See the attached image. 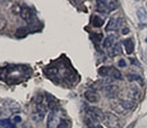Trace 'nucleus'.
<instances>
[{
	"mask_svg": "<svg viewBox=\"0 0 147 128\" xmlns=\"http://www.w3.org/2000/svg\"><path fill=\"white\" fill-rule=\"evenodd\" d=\"M86 114L90 116L92 119H94L96 123H100V121H104V116L105 113L100 109V108H96V107H87L86 108Z\"/></svg>",
	"mask_w": 147,
	"mask_h": 128,
	"instance_id": "obj_1",
	"label": "nucleus"
},
{
	"mask_svg": "<svg viewBox=\"0 0 147 128\" xmlns=\"http://www.w3.org/2000/svg\"><path fill=\"white\" fill-rule=\"evenodd\" d=\"M47 113V107L41 102V103H36L35 104V111L32 113V119L36 123H40L43 120L44 116Z\"/></svg>",
	"mask_w": 147,
	"mask_h": 128,
	"instance_id": "obj_2",
	"label": "nucleus"
},
{
	"mask_svg": "<svg viewBox=\"0 0 147 128\" xmlns=\"http://www.w3.org/2000/svg\"><path fill=\"white\" fill-rule=\"evenodd\" d=\"M104 123L108 127L110 128H119L121 123H120V119L112 112H105V116H104Z\"/></svg>",
	"mask_w": 147,
	"mask_h": 128,
	"instance_id": "obj_3",
	"label": "nucleus"
},
{
	"mask_svg": "<svg viewBox=\"0 0 147 128\" xmlns=\"http://www.w3.org/2000/svg\"><path fill=\"white\" fill-rule=\"evenodd\" d=\"M60 120H61V118L58 113V110L51 111L48 117V128H58Z\"/></svg>",
	"mask_w": 147,
	"mask_h": 128,
	"instance_id": "obj_4",
	"label": "nucleus"
},
{
	"mask_svg": "<svg viewBox=\"0 0 147 128\" xmlns=\"http://www.w3.org/2000/svg\"><path fill=\"white\" fill-rule=\"evenodd\" d=\"M103 91L105 93V96H107V98H109V99H114V98H117V95H118V93H119V89H118V86H115V85L108 84V85H105V86L103 87Z\"/></svg>",
	"mask_w": 147,
	"mask_h": 128,
	"instance_id": "obj_5",
	"label": "nucleus"
},
{
	"mask_svg": "<svg viewBox=\"0 0 147 128\" xmlns=\"http://www.w3.org/2000/svg\"><path fill=\"white\" fill-rule=\"evenodd\" d=\"M122 23V19L121 18H111L109 22H108V25L105 27V31L107 32H110V31H117L120 25Z\"/></svg>",
	"mask_w": 147,
	"mask_h": 128,
	"instance_id": "obj_6",
	"label": "nucleus"
},
{
	"mask_svg": "<svg viewBox=\"0 0 147 128\" xmlns=\"http://www.w3.org/2000/svg\"><path fill=\"white\" fill-rule=\"evenodd\" d=\"M19 15H20L22 19H24L25 22H31L33 16H34V13L30 7H23Z\"/></svg>",
	"mask_w": 147,
	"mask_h": 128,
	"instance_id": "obj_7",
	"label": "nucleus"
},
{
	"mask_svg": "<svg viewBox=\"0 0 147 128\" xmlns=\"http://www.w3.org/2000/svg\"><path fill=\"white\" fill-rule=\"evenodd\" d=\"M47 103H48V108L51 110V111H55V110H58V108H59L58 100L55 99V96L50 95V94L47 95Z\"/></svg>",
	"mask_w": 147,
	"mask_h": 128,
	"instance_id": "obj_8",
	"label": "nucleus"
},
{
	"mask_svg": "<svg viewBox=\"0 0 147 128\" xmlns=\"http://www.w3.org/2000/svg\"><path fill=\"white\" fill-rule=\"evenodd\" d=\"M96 10L98 13H102V14H109L110 10H109V7H108V1H96Z\"/></svg>",
	"mask_w": 147,
	"mask_h": 128,
	"instance_id": "obj_9",
	"label": "nucleus"
},
{
	"mask_svg": "<svg viewBox=\"0 0 147 128\" xmlns=\"http://www.w3.org/2000/svg\"><path fill=\"white\" fill-rule=\"evenodd\" d=\"M115 40H117V37L114 35V34H112V35H109V37H105V40L103 41V48L104 49H111L117 42H115Z\"/></svg>",
	"mask_w": 147,
	"mask_h": 128,
	"instance_id": "obj_10",
	"label": "nucleus"
},
{
	"mask_svg": "<svg viewBox=\"0 0 147 128\" xmlns=\"http://www.w3.org/2000/svg\"><path fill=\"white\" fill-rule=\"evenodd\" d=\"M120 103L122 104V107L125 108L126 111H129V110H134L136 109V102L132 100V99H130V100H121L120 101Z\"/></svg>",
	"mask_w": 147,
	"mask_h": 128,
	"instance_id": "obj_11",
	"label": "nucleus"
},
{
	"mask_svg": "<svg viewBox=\"0 0 147 128\" xmlns=\"http://www.w3.org/2000/svg\"><path fill=\"white\" fill-rule=\"evenodd\" d=\"M84 96L86 98V100L91 103H96L98 101V95L94 91H86L84 93Z\"/></svg>",
	"mask_w": 147,
	"mask_h": 128,
	"instance_id": "obj_12",
	"label": "nucleus"
},
{
	"mask_svg": "<svg viewBox=\"0 0 147 128\" xmlns=\"http://www.w3.org/2000/svg\"><path fill=\"white\" fill-rule=\"evenodd\" d=\"M111 108L114 110V112L119 113V114H125L126 110L122 107V104L120 103V101H114L113 103H111Z\"/></svg>",
	"mask_w": 147,
	"mask_h": 128,
	"instance_id": "obj_13",
	"label": "nucleus"
},
{
	"mask_svg": "<svg viewBox=\"0 0 147 128\" xmlns=\"http://www.w3.org/2000/svg\"><path fill=\"white\" fill-rule=\"evenodd\" d=\"M122 52V50H121V45H120V43H115L111 49L108 50V54L110 57H115V56L120 55Z\"/></svg>",
	"mask_w": 147,
	"mask_h": 128,
	"instance_id": "obj_14",
	"label": "nucleus"
},
{
	"mask_svg": "<svg viewBox=\"0 0 147 128\" xmlns=\"http://www.w3.org/2000/svg\"><path fill=\"white\" fill-rule=\"evenodd\" d=\"M123 45H125L126 52L128 55H131L132 51H134V41H132V39H126V40H123Z\"/></svg>",
	"mask_w": 147,
	"mask_h": 128,
	"instance_id": "obj_15",
	"label": "nucleus"
},
{
	"mask_svg": "<svg viewBox=\"0 0 147 128\" xmlns=\"http://www.w3.org/2000/svg\"><path fill=\"white\" fill-rule=\"evenodd\" d=\"M109 77H112V78H114V79H118V81H121L122 79V74L120 73L117 68H114V67H111L110 69V75H109Z\"/></svg>",
	"mask_w": 147,
	"mask_h": 128,
	"instance_id": "obj_16",
	"label": "nucleus"
},
{
	"mask_svg": "<svg viewBox=\"0 0 147 128\" xmlns=\"http://www.w3.org/2000/svg\"><path fill=\"white\" fill-rule=\"evenodd\" d=\"M137 16H138V18H139V20H140L142 23H144V24L147 23V12L144 8H139V9H138Z\"/></svg>",
	"mask_w": 147,
	"mask_h": 128,
	"instance_id": "obj_17",
	"label": "nucleus"
},
{
	"mask_svg": "<svg viewBox=\"0 0 147 128\" xmlns=\"http://www.w3.org/2000/svg\"><path fill=\"white\" fill-rule=\"evenodd\" d=\"M103 24H104V20H103L102 17H100V16H93L92 25L94 27H101Z\"/></svg>",
	"mask_w": 147,
	"mask_h": 128,
	"instance_id": "obj_18",
	"label": "nucleus"
},
{
	"mask_svg": "<svg viewBox=\"0 0 147 128\" xmlns=\"http://www.w3.org/2000/svg\"><path fill=\"white\" fill-rule=\"evenodd\" d=\"M110 69H111L110 66L101 67V68L98 69V74H100L101 76H103V77H109V75H110Z\"/></svg>",
	"mask_w": 147,
	"mask_h": 128,
	"instance_id": "obj_19",
	"label": "nucleus"
},
{
	"mask_svg": "<svg viewBox=\"0 0 147 128\" xmlns=\"http://www.w3.org/2000/svg\"><path fill=\"white\" fill-rule=\"evenodd\" d=\"M130 93H131L130 95L132 96V99H136V100H137V99L140 98V92H139L138 89H136L135 86H131V87H130Z\"/></svg>",
	"mask_w": 147,
	"mask_h": 128,
	"instance_id": "obj_20",
	"label": "nucleus"
},
{
	"mask_svg": "<svg viewBox=\"0 0 147 128\" xmlns=\"http://www.w3.org/2000/svg\"><path fill=\"white\" fill-rule=\"evenodd\" d=\"M70 126H71V124H70V121H69L68 119L61 118V120H60V124H59L58 128H70Z\"/></svg>",
	"mask_w": 147,
	"mask_h": 128,
	"instance_id": "obj_21",
	"label": "nucleus"
},
{
	"mask_svg": "<svg viewBox=\"0 0 147 128\" xmlns=\"http://www.w3.org/2000/svg\"><path fill=\"white\" fill-rule=\"evenodd\" d=\"M15 35L17 37H24L27 35V30L26 28H24V27H20L18 28L17 31H16V33H15Z\"/></svg>",
	"mask_w": 147,
	"mask_h": 128,
	"instance_id": "obj_22",
	"label": "nucleus"
},
{
	"mask_svg": "<svg viewBox=\"0 0 147 128\" xmlns=\"http://www.w3.org/2000/svg\"><path fill=\"white\" fill-rule=\"evenodd\" d=\"M128 79L129 81H142V77L139 75H136V74H128Z\"/></svg>",
	"mask_w": 147,
	"mask_h": 128,
	"instance_id": "obj_23",
	"label": "nucleus"
},
{
	"mask_svg": "<svg viewBox=\"0 0 147 128\" xmlns=\"http://www.w3.org/2000/svg\"><path fill=\"white\" fill-rule=\"evenodd\" d=\"M20 12H22V7L19 6V5H15L13 8H11V13L14 14V15H17V14H20Z\"/></svg>",
	"mask_w": 147,
	"mask_h": 128,
	"instance_id": "obj_24",
	"label": "nucleus"
},
{
	"mask_svg": "<svg viewBox=\"0 0 147 128\" xmlns=\"http://www.w3.org/2000/svg\"><path fill=\"white\" fill-rule=\"evenodd\" d=\"M45 72H47V74H48L49 76H55V75L58 74V69L55 68V67H51V68H48Z\"/></svg>",
	"mask_w": 147,
	"mask_h": 128,
	"instance_id": "obj_25",
	"label": "nucleus"
},
{
	"mask_svg": "<svg viewBox=\"0 0 147 128\" xmlns=\"http://www.w3.org/2000/svg\"><path fill=\"white\" fill-rule=\"evenodd\" d=\"M6 19L2 18V17H0V31L2 30V28H5V26H6Z\"/></svg>",
	"mask_w": 147,
	"mask_h": 128,
	"instance_id": "obj_26",
	"label": "nucleus"
},
{
	"mask_svg": "<svg viewBox=\"0 0 147 128\" xmlns=\"http://www.w3.org/2000/svg\"><path fill=\"white\" fill-rule=\"evenodd\" d=\"M93 39H94V41L100 42V41L103 39V37H102V34H97V35H96V34H94V37H93Z\"/></svg>",
	"mask_w": 147,
	"mask_h": 128,
	"instance_id": "obj_27",
	"label": "nucleus"
},
{
	"mask_svg": "<svg viewBox=\"0 0 147 128\" xmlns=\"http://www.w3.org/2000/svg\"><path fill=\"white\" fill-rule=\"evenodd\" d=\"M118 66H119V67H126V61H125L123 59L119 60V62H118Z\"/></svg>",
	"mask_w": 147,
	"mask_h": 128,
	"instance_id": "obj_28",
	"label": "nucleus"
},
{
	"mask_svg": "<svg viewBox=\"0 0 147 128\" xmlns=\"http://www.w3.org/2000/svg\"><path fill=\"white\" fill-rule=\"evenodd\" d=\"M121 33H122V34H128V33H129V28H127V27H126V28H122Z\"/></svg>",
	"mask_w": 147,
	"mask_h": 128,
	"instance_id": "obj_29",
	"label": "nucleus"
},
{
	"mask_svg": "<svg viewBox=\"0 0 147 128\" xmlns=\"http://www.w3.org/2000/svg\"><path fill=\"white\" fill-rule=\"evenodd\" d=\"M88 128H103V127H101V126H98V125H96V126H93V127H88Z\"/></svg>",
	"mask_w": 147,
	"mask_h": 128,
	"instance_id": "obj_30",
	"label": "nucleus"
},
{
	"mask_svg": "<svg viewBox=\"0 0 147 128\" xmlns=\"http://www.w3.org/2000/svg\"><path fill=\"white\" fill-rule=\"evenodd\" d=\"M146 40H147V39H146Z\"/></svg>",
	"mask_w": 147,
	"mask_h": 128,
	"instance_id": "obj_31",
	"label": "nucleus"
}]
</instances>
